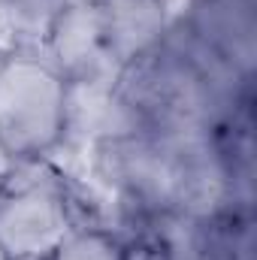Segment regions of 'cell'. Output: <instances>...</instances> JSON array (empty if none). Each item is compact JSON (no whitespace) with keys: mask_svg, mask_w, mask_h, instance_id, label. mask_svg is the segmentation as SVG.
<instances>
[{"mask_svg":"<svg viewBox=\"0 0 257 260\" xmlns=\"http://www.w3.org/2000/svg\"><path fill=\"white\" fill-rule=\"evenodd\" d=\"M40 52L64 73L67 82L118 73L109 55L103 0H64L43 34Z\"/></svg>","mask_w":257,"mask_h":260,"instance_id":"cell-5","label":"cell"},{"mask_svg":"<svg viewBox=\"0 0 257 260\" xmlns=\"http://www.w3.org/2000/svg\"><path fill=\"white\" fill-rule=\"evenodd\" d=\"M103 6L109 55L118 70L151 52L176 18L173 0H103Z\"/></svg>","mask_w":257,"mask_h":260,"instance_id":"cell-8","label":"cell"},{"mask_svg":"<svg viewBox=\"0 0 257 260\" xmlns=\"http://www.w3.org/2000/svg\"><path fill=\"white\" fill-rule=\"evenodd\" d=\"M115 233L130 260H254V215L157 209L127 215Z\"/></svg>","mask_w":257,"mask_h":260,"instance_id":"cell-4","label":"cell"},{"mask_svg":"<svg viewBox=\"0 0 257 260\" xmlns=\"http://www.w3.org/2000/svg\"><path fill=\"white\" fill-rule=\"evenodd\" d=\"M70 82L37 46L0 49V160H55L67 139Z\"/></svg>","mask_w":257,"mask_h":260,"instance_id":"cell-2","label":"cell"},{"mask_svg":"<svg viewBox=\"0 0 257 260\" xmlns=\"http://www.w3.org/2000/svg\"><path fill=\"white\" fill-rule=\"evenodd\" d=\"M142 121L127 97L118 88V73L94 76L70 82L67 94V139L58 157L76 154L82 148L124 139L133 133H142ZM55 157V160H58Z\"/></svg>","mask_w":257,"mask_h":260,"instance_id":"cell-7","label":"cell"},{"mask_svg":"<svg viewBox=\"0 0 257 260\" xmlns=\"http://www.w3.org/2000/svg\"><path fill=\"white\" fill-rule=\"evenodd\" d=\"M118 88L142 127L167 136H209L254 118V79L224 67L179 18L151 52L118 70Z\"/></svg>","mask_w":257,"mask_h":260,"instance_id":"cell-1","label":"cell"},{"mask_svg":"<svg viewBox=\"0 0 257 260\" xmlns=\"http://www.w3.org/2000/svg\"><path fill=\"white\" fill-rule=\"evenodd\" d=\"M46 260H130L124 239L100 224H79Z\"/></svg>","mask_w":257,"mask_h":260,"instance_id":"cell-9","label":"cell"},{"mask_svg":"<svg viewBox=\"0 0 257 260\" xmlns=\"http://www.w3.org/2000/svg\"><path fill=\"white\" fill-rule=\"evenodd\" d=\"M6 167H9V164H3V160H0V182H3V176H6Z\"/></svg>","mask_w":257,"mask_h":260,"instance_id":"cell-10","label":"cell"},{"mask_svg":"<svg viewBox=\"0 0 257 260\" xmlns=\"http://www.w3.org/2000/svg\"><path fill=\"white\" fill-rule=\"evenodd\" d=\"M176 18L236 76L257 79V0H185Z\"/></svg>","mask_w":257,"mask_h":260,"instance_id":"cell-6","label":"cell"},{"mask_svg":"<svg viewBox=\"0 0 257 260\" xmlns=\"http://www.w3.org/2000/svg\"><path fill=\"white\" fill-rule=\"evenodd\" d=\"M79 224V197L58 160L6 167L0 182V260H46Z\"/></svg>","mask_w":257,"mask_h":260,"instance_id":"cell-3","label":"cell"}]
</instances>
